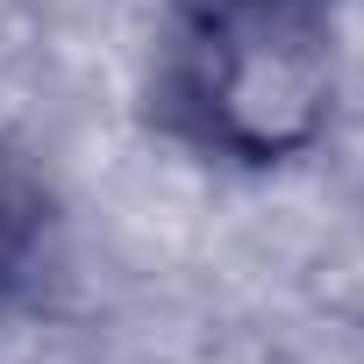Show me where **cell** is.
<instances>
[{
	"mask_svg": "<svg viewBox=\"0 0 364 364\" xmlns=\"http://www.w3.org/2000/svg\"><path fill=\"white\" fill-rule=\"evenodd\" d=\"M171 107L186 136L236 164H286L321 143L336 58L307 0H208L171 50Z\"/></svg>",
	"mask_w": 364,
	"mask_h": 364,
	"instance_id": "cell-1",
	"label": "cell"
},
{
	"mask_svg": "<svg viewBox=\"0 0 364 364\" xmlns=\"http://www.w3.org/2000/svg\"><path fill=\"white\" fill-rule=\"evenodd\" d=\"M36 236H43V186H36V171L0 143V286L22 272Z\"/></svg>",
	"mask_w": 364,
	"mask_h": 364,
	"instance_id": "cell-2",
	"label": "cell"
},
{
	"mask_svg": "<svg viewBox=\"0 0 364 364\" xmlns=\"http://www.w3.org/2000/svg\"><path fill=\"white\" fill-rule=\"evenodd\" d=\"M307 8H314V0H307Z\"/></svg>",
	"mask_w": 364,
	"mask_h": 364,
	"instance_id": "cell-3",
	"label": "cell"
}]
</instances>
